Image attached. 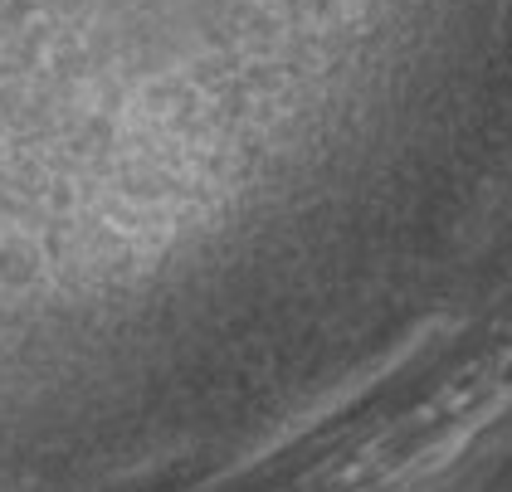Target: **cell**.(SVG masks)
Segmentation results:
<instances>
[{
	"mask_svg": "<svg viewBox=\"0 0 512 492\" xmlns=\"http://www.w3.org/2000/svg\"><path fill=\"white\" fill-rule=\"evenodd\" d=\"M503 410H512V371L478 366L405 400L395 415L347 429L313 468L298 473L293 492H420L454 468Z\"/></svg>",
	"mask_w": 512,
	"mask_h": 492,
	"instance_id": "cell-1",
	"label": "cell"
}]
</instances>
